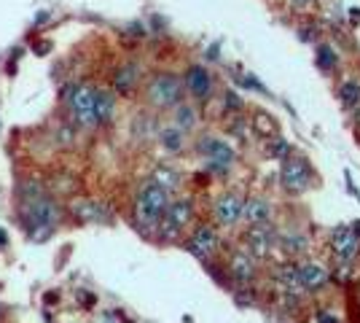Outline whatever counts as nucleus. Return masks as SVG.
<instances>
[{"label":"nucleus","instance_id":"aec40b11","mask_svg":"<svg viewBox=\"0 0 360 323\" xmlns=\"http://www.w3.org/2000/svg\"><path fill=\"white\" fill-rule=\"evenodd\" d=\"M339 97L347 108H358L360 106V81H345L339 87Z\"/></svg>","mask_w":360,"mask_h":323},{"label":"nucleus","instance_id":"20e7f679","mask_svg":"<svg viewBox=\"0 0 360 323\" xmlns=\"http://www.w3.org/2000/svg\"><path fill=\"white\" fill-rule=\"evenodd\" d=\"M25 221L30 224V229H44V227H54L57 221V205L51 200H46L44 194L32 197L25 205Z\"/></svg>","mask_w":360,"mask_h":323},{"label":"nucleus","instance_id":"a211bd4d","mask_svg":"<svg viewBox=\"0 0 360 323\" xmlns=\"http://www.w3.org/2000/svg\"><path fill=\"white\" fill-rule=\"evenodd\" d=\"M150 184L162 186L165 191H169V189H175V186L180 184V175L175 172L172 167H167V165H162V167L153 170V175H150Z\"/></svg>","mask_w":360,"mask_h":323},{"label":"nucleus","instance_id":"4468645a","mask_svg":"<svg viewBox=\"0 0 360 323\" xmlns=\"http://www.w3.org/2000/svg\"><path fill=\"white\" fill-rule=\"evenodd\" d=\"M113 110H116V97L108 89H94V116L97 124H105L113 119Z\"/></svg>","mask_w":360,"mask_h":323},{"label":"nucleus","instance_id":"f03ea898","mask_svg":"<svg viewBox=\"0 0 360 323\" xmlns=\"http://www.w3.org/2000/svg\"><path fill=\"white\" fill-rule=\"evenodd\" d=\"M146 97H148L150 106L156 108H175L183 100V84L172 73H159V76L150 78Z\"/></svg>","mask_w":360,"mask_h":323},{"label":"nucleus","instance_id":"9d476101","mask_svg":"<svg viewBox=\"0 0 360 323\" xmlns=\"http://www.w3.org/2000/svg\"><path fill=\"white\" fill-rule=\"evenodd\" d=\"M186 89L194 94L196 100H207L212 94V76L207 68L202 65H191L186 70Z\"/></svg>","mask_w":360,"mask_h":323},{"label":"nucleus","instance_id":"dca6fc26","mask_svg":"<svg viewBox=\"0 0 360 323\" xmlns=\"http://www.w3.org/2000/svg\"><path fill=\"white\" fill-rule=\"evenodd\" d=\"M70 213H73L78 221H97V218H103V208L91 200H78L70 205Z\"/></svg>","mask_w":360,"mask_h":323},{"label":"nucleus","instance_id":"ddd939ff","mask_svg":"<svg viewBox=\"0 0 360 323\" xmlns=\"http://www.w3.org/2000/svg\"><path fill=\"white\" fill-rule=\"evenodd\" d=\"M296 272H299V286L309 289V291H317L328 283V272L320 264H301Z\"/></svg>","mask_w":360,"mask_h":323},{"label":"nucleus","instance_id":"393cba45","mask_svg":"<svg viewBox=\"0 0 360 323\" xmlns=\"http://www.w3.org/2000/svg\"><path fill=\"white\" fill-rule=\"evenodd\" d=\"M280 246H283L285 253H301V251L307 248V237H301V234H293V232H290V234L283 237V243H280Z\"/></svg>","mask_w":360,"mask_h":323},{"label":"nucleus","instance_id":"bb28decb","mask_svg":"<svg viewBox=\"0 0 360 323\" xmlns=\"http://www.w3.org/2000/svg\"><path fill=\"white\" fill-rule=\"evenodd\" d=\"M57 140H60L62 146H73V129L70 127H62L60 132H57Z\"/></svg>","mask_w":360,"mask_h":323},{"label":"nucleus","instance_id":"6e6552de","mask_svg":"<svg viewBox=\"0 0 360 323\" xmlns=\"http://www.w3.org/2000/svg\"><path fill=\"white\" fill-rule=\"evenodd\" d=\"M199 151L210 159V167H215V170H229L231 162H234V151L226 146L224 140L205 138L199 143Z\"/></svg>","mask_w":360,"mask_h":323},{"label":"nucleus","instance_id":"423d86ee","mask_svg":"<svg viewBox=\"0 0 360 323\" xmlns=\"http://www.w3.org/2000/svg\"><path fill=\"white\" fill-rule=\"evenodd\" d=\"M280 181L288 191H304L309 184V167L299 156H285L283 159V170H280Z\"/></svg>","mask_w":360,"mask_h":323},{"label":"nucleus","instance_id":"f257e3e1","mask_svg":"<svg viewBox=\"0 0 360 323\" xmlns=\"http://www.w3.org/2000/svg\"><path fill=\"white\" fill-rule=\"evenodd\" d=\"M167 205H169V197H167L165 189L156 184H146L143 186V191L137 194V208H135L137 221L146 224V227L159 224L167 210Z\"/></svg>","mask_w":360,"mask_h":323},{"label":"nucleus","instance_id":"2eb2a0df","mask_svg":"<svg viewBox=\"0 0 360 323\" xmlns=\"http://www.w3.org/2000/svg\"><path fill=\"white\" fill-rule=\"evenodd\" d=\"M242 215H245L250 224H266L271 215V208L266 200H248L242 205Z\"/></svg>","mask_w":360,"mask_h":323},{"label":"nucleus","instance_id":"39448f33","mask_svg":"<svg viewBox=\"0 0 360 323\" xmlns=\"http://www.w3.org/2000/svg\"><path fill=\"white\" fill-rule=\"evenodd\" d=\"M194 215V205L191 200H178L172 205H167L165 215H162V237H175Z\"/></svg>","mask_w":360,"mask_h":323},{"label":"nucleus","instance_id":"5701e85b","mask_svg":"<svg viewBox=\"0 0 360 323\" xmlns=\"http://www.w3.org/2000/svg\"><path fill=\"white\" fill-rule=\"evenodd\" d=\"M253 127L258 135H264V138H271V135H277V124L271 116H264V113H258L253 119Z\"/></svg>","mask_w":360,"mask_h":323},{"label":"nucleus","instance_id":"cd10ccee","mask_svg":"<svg viewBox=\"0 0 360 323\" xmlns=\"http://www.w3.org/2000/svg\"><path fill=\"white\" fill-rule=\"evenodd\" d=\"M312 3H315V0H290V6H293V8H299V11H307Z\"/></svg>","mask_w":360,"mask_h":323},{"label":"nucleus","instance_id":"7ed1b4c3","mask_svg":"<svg viewBox=\"0 0 360 323\" xmlns=\"http://www.w3.org/2000/svg\"><path fill=\"white\" fill-rule=\"evenodd\" d=\"M68 103L73 108L75 122L81 127H97V116H94V87H75V89H68Z\"/></svg>","mask_w":360,"mask_h":323},{"label":"nucleus","instance_id":"412c9836","mask_svg":"<svg viewBox=\"0 0 360 323\" xmlns=\"http://www.w3.org/2000/svg\"><path fill=\"white\" fill-rule=\"evenodd\" d=\"M231 270H234V275L240 277V280H250L253 277V262H250V256L237 253L234 262H231Z\"/></svg>","mask_w":360,"mask_h":323},{"label":"nucleus","instance_id":"f3484780","mask_svg":"<svg viewBox=\"0 0 360 323\" xmlns=\"http://www.w3.org/2000/svg\"><path fill=\"white\" fill-rule=\"evenodd\" d=\"M137 84V68L135 65H124L121 70H116L113 76V87L116 92H132V87Z\"/></svg>","mask_w":360,"mask_h":323},{"label":"nucleus","instance_id":"6ab92c4d","mask_svg":"<svg viewBox=\"0 0 360 323\" xmlns=\"http://www.w3.org/2000/svg\"><path fill=\"white\" fill-rule=\"evenodd\" d=\"M194 124H196V110H194V108L178 103V106H175V127L186 132V129H194Z\"/></svg>","mask_w":360,"mask_h":323},{"label":"nucleus","instance_id":"0eeeda50","mask_svg":"<svg viewBox=\"0 0 360 323\" xmlns=\"http://www.w3.org/2000/svg\"><path fill=\"white\" fill-rule=\"evenodd\" d=\"M245 243H248L253 256L264 259L274 248V229H271L269 224H253L250 229L245 232Z\"/></svg>","mask_w":360,"mask_h":323},{"label":"nucleus","instance_id":"f8f14e48","mask_svg":"<svg viewBox=\"0 0 360 323\" xmlns=\"http://www.w3.org/2000/svg\"><path fill=\"white\" fill-rule=\"evenodd\" d=\"M215 248H218V234H215L210 227H199V229L191 234V240H188V251H191L194 256H199V259L210 256Z\"/></svg>","mask_w":360,"mask_h":323},{"label":"nucleus","instance_id":"1a4fd4ad","mask_svg":"<svg viewBox=\"0 0 360 323\" xmlns=\"http://www.w3.org/2000/svg\"><path fill=\"white\" fill-rule=\"evenodd\" d=\"M330 248H333V253H336L342 262L355 259V253H358V248H360V240H358V234H355V229L339 227V229L330 234Z\"/></svg>","mask_w":360,"mask_h":323},{"label":"nucleus","instance_id":"b1692460","mask_svg":"<svg viewBox=\"0 0 360 323\" xmlns=\"http://www.w3.org/2000/svg\"><path fill=\"white\" fill-rule=\"evenodd\" d=\"M274 277L283 283V286H288V289H296L299 286V272H296V267H277V272H274Z\"/></svg>","mask_w":360,"mask_h":323},{"label":"nucleus","instance_id":"4be33fe9","mask_svg":"<svg viewBox=\"0 0 360 323\" xmlns=\"http://www.w3.org/2000/svg\"><path fill=\"white\" fill-rule=\"evenodd\" d=\"M162 143H165L167 151H180V148H183V129H178V127L165 129V132H162Z\"/></svg>","mask_w":360,"mask_h":323},{"label":"nucleus","instance_id":"c85d7f7f","mask_svg":"<svg viewBox=\"0 0 360 323\" xmlns=\"http://www.w3.org/2000/svg\"><path fill=\"white\" fill-rule=\"evenodd\" d=\"M271 154H277V156H285L288 154V146L285 143H277L274 148H271Z\"/></svg>","mask_w":360,"mask_h":323},{"label":"nucleus","instance_id":"9b49d317","mask_svg":"<svg viewBox=\"0 0 360 323\" xmlns=\"http://www.w3.org/2000/svg\"><path fill=\"white\" fill-rule=\"evenodd\" d=\"M242 205L245 202L237 194H224L221 200L215 202V218H218V224H224V227L237 224L242 218Z\"/></svg>","mask_w":360,"mask_h":323},{"label":"nucleus","instance_id":"a878e982","mask_svg":"<svg viewBox=\"0 0 360 323\" xmlns=\"http://www.w3.org/2000/svg\"><path fill=\"white\" fill-rule=\"evenodd\" d=\"M317 62H320V68H326V70H330V68H336V51L330 46H320L317 49Z\"/></svg>","mask_w":360,"mask_h":323}]
</instances>
